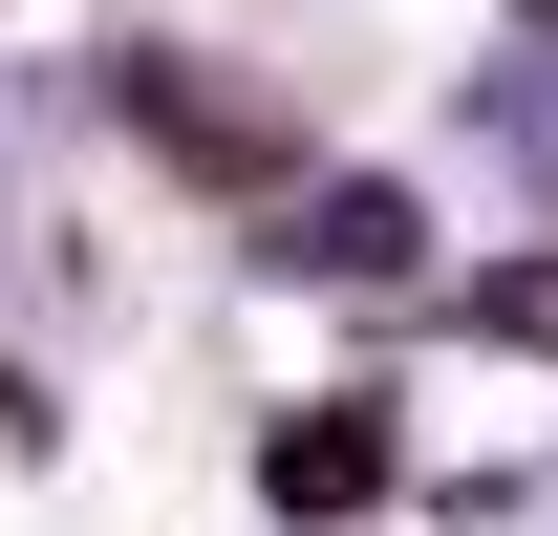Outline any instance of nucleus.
<instances>
[{"instance_id":"f257e3e1","label":"nucleus","mask_w":558,"mask_h":536,"mask_svg":"<svg viewBox=\"0 0 558 536\" xmlns=\"http://www.w3.org/2000/svg\"><path fill=\"white\" fill-rule=\"evenodd\" d=\"M108 86H130V108H150V130H172V150H194V172H258V108H236V86H194V65H108Z\"/></svg>"},{"instance_id":"f03ea898","label":"nucleus","mask_w":558,"mask_h":536,"mask_svg":"<svg viewBox=\"0 0 558 536\" xmlns=\"http://www.w3.org/2000/svg\"><path fill=\"white\" fill-rule=\"evenodd\" d=\"M365 494H387V429H365V407L279 429V515H365Z\"/></svg>"}]
</instances>
